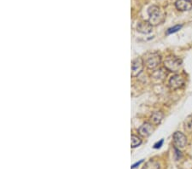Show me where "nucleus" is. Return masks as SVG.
Here are the masks:
<instances>
[{
	"label": "nucleus",
	"mask_w": 192,
	"mask_h": 169,
	"mask_svg": "<svg viewBox=\"0 0 192 169\" xmlns=\"http://www.w3.org/2000/svg\"><path fill=\"white\" fill-rule=\"evenodd\" d=\"M148 14H149V22L152 26H157L161 24L164 21V14L162 13L160 8L156 5H153L151 6L149 10H148Z\"/></svg>",
	"instance_id": "obj_1"
},
{
	"label": "nucleus",
	"mask_w": 192,
	"mask_h": 169,
	"mask_svg": "<svg viewBox=\"0 0 192 169\" xmlns=\"http://www.w3.org/2000/svg\"><path fill=\"white\" fill-rule=\"evenodd\" d=\"M164 67L166 70L169 72H172V73L178 72L182 68V60L174 56H167L166 60L164 61Z\"/></svg>",
	"instance_id": "obj_2"
},
{
	"label": "nucleus",
	"mask_w": 192,
	"mask_h": 169,
	"mask_svg": "<svg viewBox=\"0 0 192 169\" xmlns=\"http://www.w3.org/2000/svg\"><path fill=\"white\" fill-rule=\"evenodd\" d=\"M162 62V56L158 53H151L147 56L144 63L149 69H155Z\"/></svg>",
	"instance_id": "obj_3"
},
{
	"label": "nucleus",
	"mask_w": 192,
	"mask_h": 169,
	"mask_svg": "<svg viewBox=\"0 0 192 169\" xmlns=\"http://www.w3.org/2000/svg\"><path fill=\"white\" fill-rule=\"evenodd\" d=\"M172 140L175 147L178 149L184 148L187 144V138L181 132H176L172 136Z\"/></svg>",
	"instance_id": "obj_4"
},
{
	"label": "nucleus",
	"mask_w": 192,
	"mask_h": 169,
	"mask_svg": "<svg viewBox=\"0 0 192 169\" xmlns=\"http://www.w3.org/2000/svg\"><path fill=\"white\" fill-rule=\"evenodd\" d=\"M184 78L180 75H174L170 78L168 84L172 90H178L181 88L184 84Z\"/></svg>",
	"instance_id": "obj_5"
},
{
	"label": "nucleus",
	"mask_w": 192,
	"mask_h": 169,
	"mask_svg": "<svg viewBox=\"0 0 192 169\" xmlns=\"http://www.w3.org/2000/svg\"><path fill=\"white\" fill-rule=\"evenodd\" d=\"M143 64L144 62L140 57L132 61L131 62V76L132 77H137L141 74L143 69Z\"/></svg>",
	"instance_id": "obj_6"
},
{
	"label": "nucleus",
	"mask_w": 192,
	"mask_h": 169,
	"mask_svg": "<svg viewBox=\"0 0 192 169\" xmlns=\"http://www.w3.org/2000/svg\"><path fill=\"white\" fill-rule=\"evenodd\" d=\"M154 132V126L152 123L150 122H145L138 129V133L143 136V137H149L150 135L152 134Z\"/></svg>",
	"instance_id": "obj_7"
},
{
	"label": "nucleus",
	"mask_w": 192,
	"mask_h": 169,
	"mask_svg": "<svg viewBox=\"0 0 192 169\" xmlns=\"http://www.w3.org/2000/svg\"><path fill=\"white\" fill-rule=\"evenodd\" d=\"M175 7L179 11H188L192 9V2L190 0H177Z\"/></svg>",
	"instance_id": "obj_8"
},
{
	"label": "nucleus",
	"mask_w": 192,
	"mask_h": 169,
	"mask_svg": "<svg viewBox=\"0 0 192 169\" xmlns=\"http://www.w3.org/2000/svg\"><path fill=\"white\" fill-rule=\"evenodd\" d=\"M137 29L139 33H143V34H149L152 32L153 29V26L149 22V21H143L138 23V25L137 27Z\"/></svg>",
	"instance_id": "obj_9"
},
{
	"label": "nucleus",
	"mask_w": 192,
	"mask_h": 169,
	"mask_svg": "<svg viewBox=\"0 0 192 169\" xmlns=\"http://www.w3.org/2000/svg\"><path fill=\"white\" fill-rule=\"evenodd\" d=\"M166 76H167V74L165 73V71L162 69H160L159 70L154 71L153 75H151V79H153V80H156V82H161L165 79Z\"/></svg>",
	"instance_id": "obj_10"
},
{
	"label": "nucleus",
	"mask_w": 192,
	"mask_h": 169,
	"mask_svg": "<svg viewBox=\"0 0 192 169\" xmlns=\"http://www.w3.org/2000/svg\"><path fill=\"white\" fill-rule=\"evenodd\" d=\"M163 117H164V115H163L162 112H158V111L157 112H154L152 114L151 117H150V120H151L152 124L159 125L162 122V120H163Z\"/></svg>",
	"instance_id": "obj_11"
},
{
	"label": "nucleus",
	"mask_w": 192,
	"mask_h": 169,
	"mask_svg": "<svg viewBox=\"0 0 192 169\" xmlns=\"http://www.w3.org/2000/svg\"><path fill=\"white\" fill-rule=\"evenodd\" d=\"M143 169H160V165L155 161H150L145 164Z\"/></svg>",
	"instance_id": "obj_12"
},
{
	"label": "nucleus",
	"mask_w": 192,
	"mask_h": 169,
	"mask_svg": "<svg viewBox=\"0 0 192 169\" xmlns=\"http://www.w3.org/2000/svg\"><path fill=\"white\" fill-rule=\"evenodd\" d=\"M131 148H136V147L139 146V145L142 144V139L139 138V137L136 136V135H131Z\"/></svg>",
	"instance_id": "obj_13"
},
{
	"label": "nucleus",
	"mask_w": 192,
	"mask_h": 169,
	"mask_svg": "<svg viewBox=\"0 0 192 169\" xmlns=\"http://www.w3.org/2000/svg\"><path fill=\"white\" fill-rule=\"evenodd\" d=\"M184 129L189 132H192V114L188 116L184 121Z\"/></svg>",
	"instance_id": "obj_14"
},
{
	"label": "nucleus",
	"mask_w": 192,
	"mask_h": 169,
	"mask_svg": "<svg viewBox=\"0 0 192 169\" xmlns=\"http://www.w3.org/2000/svg\"><path fill=\"white\" fill-rule=\"evenodd\" d=\"M182 28V25H176L174 26V27H170L169 29L167 30V34H171V33H176L178 32V30H180Z\"/></svg>",
	"instance_id": "obj_15"
},
{
	"label": "nucleus",
	"mask_w": 192,
	"mask_h": 169,
	"mask_svg": "<svg viewBox=\"0 0 192 169\" xmlns=\"http://www.w3.org/2000/svg\"><path fill=\"white\" fill-rule=\"evenodd\" d=\"M163 144V139L160 140V142H157L156 144H155L154 145V149H160L162 147V145Z\"/></svg>",
	"instance_id": "obj_16"
},
{
	"label": "nucleus",
	"mask_w": 192,
	"mask_h": 169,
	"mask_svg": "<svg viewBox=\"0 0 192 169\" xmlns=\"http://www.w3.org/2000/svg\"><path fill=\"white\" fill-rule=\"evenodd\" d=\"M143 161V160H141L140 161H138V162H137V163H135L134 165H132V166H131V169H133V168H135V167H137V166H139V165L141 164Z\"/></svg>",
	"instance_id": "obj_17"
},
{
	"label": "nucleus",
	"mask_w": 192,
	"mask_h": 169,
	"mask_svg": "<svg viewBox=\"0 0 192 169\" xmlns=\"http://www.w3.org/2000/svg\"><path fill=\"white\" fill-rule=\"evenodd\" d=\"M190 1H192V0H190Z\"/></svg>",
	"instance_id": "obj_18"
}]
</instances>
